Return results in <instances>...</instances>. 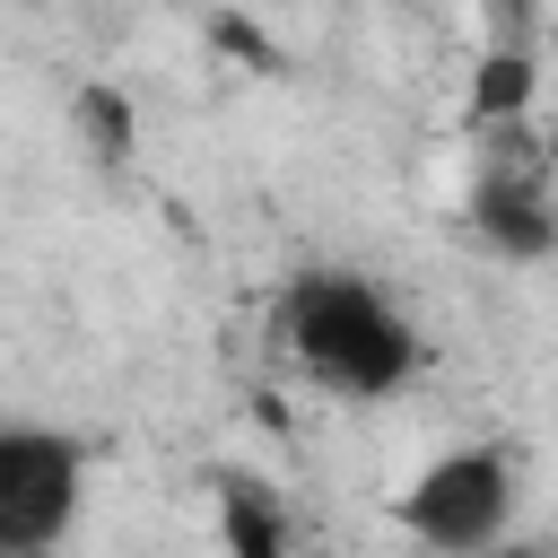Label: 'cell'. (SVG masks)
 Instances as JSON below:
<instances>
[{
	"instance_id": "cell-4",
	"label": "cell",
	"mask_w": 558,
	"mask_h": 558,
	"mask_svg": "<svg viewBox=\"0 0 558 558\" xmlns=\"http://www.w3.org/2000/svg\"><path fill=\"white\" fill-rule=\"evenodd\" d=\"M532 131L506 122V131H480V183H471V227L488 253L506 262H541L558 244V209H549V174H541V148H523Z\"/></svg>"
},
{
	"instance_id": "cell-7",
	"label": "cell",
	"mask_w": 558,
	"mask_h": 558,
	"mask_svg": "<svg viewBox=\"0 0 558 558\" xmlns=\"http://www.w3.org/2000/svg\"><path fill=\"white\" fill-rule=\"evenodd\" d=\"M78 131H87L96 166H122V157H131V105H122L113 87H78Z\"/></svg>"
},
{
	"instance_id": "cell-2",
	"label": "cell",
	"mask_w": 558,
	"mask_h": 558,
	"mask_svg": "<svg viewBox=\"0 0 558 558\" xmlns=\"http://www.w3.org/2000/svg\"><path fill=\"white\" fill-rule=\"evenodd\" d=\"M401 523H410L427 549H445V558L506 549V523H514V453H506V445L436 453V462L401 488Z\"/></svg>"
},
{
	"instance_id": "cell-8",
	"label": "cell",
	"mask_w": 558,
	"mask_h": 558,
	"mask_svg": "<svg viewBox=\"0 0 558 558\" xmlns=\"http://www.w3.org/2000/svg\"><path fill=\"white\" fill-rule=\"evenodd\" d=\"M488 558H549V549H488Z\"/></svg>"
},
{
	"instance_id": "cell-5",
	"label": "cell",
	"mask_w": 558,
	"mask_h": 558,
	"mask_svg": "<svg viewBox=\"0 0 558 558\" xmlns=\"http://www.w3.org/2000/svg\"><path fill=\"white\" fill-rule=\"evenodd\" d=\"M218 532H227V558H288V514L262 480L227 471L218 480Z\"/></svg>"
},
{
	"instance_id": "cell-6",
	"label": "cell",
	"mask_w": 558,
	"mask_h": 558,
	"mask_svg": "<svg viewBox=\"0 0 558 558\" xmlns=\"http://www.w3.org/2000/svg\"><path fill=\"white\" fill-rule=\"evenodd\" d=\"M532 87H541V70H532V52H488L480 70H471V113H480V131H506V122H523V105H532Z\"/></svg>"
},
{
	"instance_id": "cell-3",
	"label": "cell",
	"mask_w": 558,
	"mask_h": 558,
	"mask_svg": "<svg viewBox=\"0 0 558 558\" xmlns=\"http://www.w3.org/2000/svg\"><path fill=\"white\" fill-rule=\"evenodd\" d=\"M78 445L61 427H0V558H44L78 514Z\"/></svg>"
},
{
	"instance_id": "cell-1",
	"label": "cell",
	"mask_w": 558,
	"mask_h": 558,
	"mask_svg": "<svg viewBox=\"0 0 558 558\" xmlns=\"http://www.w3.org/2000/svg\"><path fill=\"white\" fill-rule=\"evenodd\" d=\"M270 331H279V357L331 401H384L418 375V331L357 270H296L279 288Z\"/></svg>"
}]
</instances>
